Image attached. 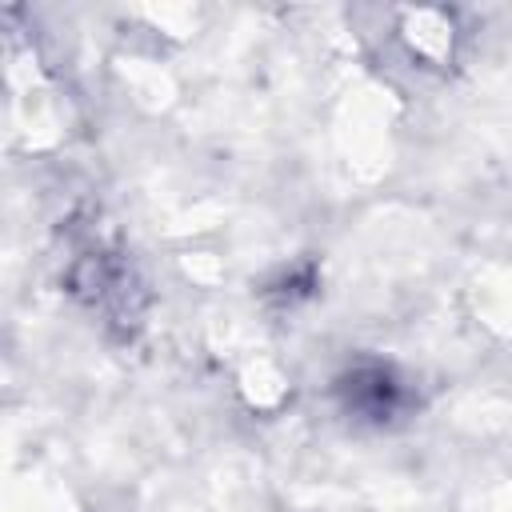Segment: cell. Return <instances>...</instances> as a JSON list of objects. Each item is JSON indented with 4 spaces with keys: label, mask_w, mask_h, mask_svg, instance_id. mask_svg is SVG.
Segmentation results:
<instances>
[{
    "label": "cell",
    "mask_w": 512,
    "mask_h": 512,
    "mask_svg": "<svg viewBox=\"0 0 512 512\" xmlns=\"http://www.w3.org/2000/svg\"><path fill=\"white\" fill-rule=\"evenodd\" d=\"M72 284H76V292H84V296H88L96 308L112 312V304H120V312H124L128 292H132V272H128V268H124L116 256L88 252V256L76 264Z\"/></svg>",
    "instance_id": "obj_1"
},
{
    "label": "cell",
    "mask_w": 512,
    "mask_h": 512,
    "mask_svg": "<svg viewBox=\"0 0 512 512\" xmlns=\"http://www.w3.org/2000/svg\"><path fill=\"white\" fill-rule=\"evenodd\" d=\"M340 392L344 404L368 420H388L400 408V384L388 368H356L352 376H344Z\"/></svg>",
    "instance_id": "obj_2"
}]
</instances>
